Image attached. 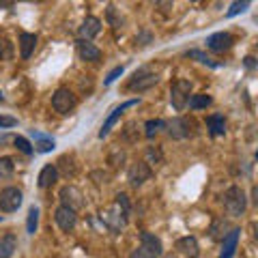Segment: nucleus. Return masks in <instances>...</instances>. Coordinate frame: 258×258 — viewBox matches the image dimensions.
Instances as JSON below:
<instances>
[{
    "label": "nucleus",
    "instance_id": "34",
    "mask_svg": "<svg viewBox=\"0 0 258 258\" xmlns=\"http://www.w3.org/2000/svg\"><path fill=\"white\" fill-rule=\"evenodd\" d=\"M245 67H247V69H254V67H256V62H254L252 56H247V58H245Z\"/></svg>",
    "mask_w": 258,
    "mask_h": 258
},
{
    "label": "nucleus",
    "instance_id": "7",
    "mask_svg": "<svg viewBox=\"0 0 258 258\" xmlns=\"http://www.w3.org/2000/svg\"><path fill=\"white\" fill-rule=\"evenodd\" d=\"M232 43H235V37L230 35V32H213V35H209L207 37V47L211 52H226V50H230Z\"/></svg>",
    "mask_w": 258,
    "mask_h": 258
},
{
    "label": "nucleus",
    "instance_id": "20",
    "mask_svg": "<svg viewBox=\"0 0 258 258\" xmlns=\"http://www.w3.org/2000/svg\"><path fill=\"white\" fill-rule=\"evenodd\" d=\"M32 138L37 140V144H35V151L37 153H50L56 147V140L52 138V136H43V134L35 132V129H32Z\"/></svg>",
    "mask_w": 258,
    "mask_h": 258
},
{
    "label": "nucleus",
    "instance_id": "9",
    "mask_svg": "<svg viewBox=\"0 0 258 258\" xmlns=\"http://www.w3.org/2000/svg\"><path fill=\"white\" fill-rule=\"evenodd\" d=\"M136 103H140V99H129V101H125V103H120L118 108H114L110 112V116L106 118V123L101 125V129H99V138H106V136L110 134V129L114 127L116 123H118V118H120V114L127 110V108H132V106H136Z\"/></svg>",
    "mask_w": 258,
    "mask_h": 258
},
{
    "label": "nucleus",
    "instance_id": "36",
    "mask_svg": "<svg viewBox=\"0 0 258 258\" xmlns=\"http://www.w3.org/2000/svg\"><path fill=\"white\" fill-rule=\"evenodd\" d=\"M0 101H5V95L3 93H0Z\"/></svg>",
    "mask_w": 258,
    "mask_h": 258
},
{
    "label": "nucleus",
    "instance_id": "3",
    "mask_svg": "<svg viewBox=\"0 0 258 258\" xmlns=\"http://www.w3.org/2000/svg\"><path fill=\"white\" fill-rule=\"evenodd\" d=\"M189 95H191V82L187 80H176V82L170 86V103L176 112L185 110L189 101Z\"/></svg>",
    "mask_w": 258,
    "mask_h": 258
},
{
    "label": "nucleus",
    "instance_id": "18",
    "mask_svg": "<svg viewBox=\"0 0 258 258\" xmlns=\"http://www.w3.org/2000/svg\"><path fill=\"white\" fill-rule=\"evenodd\" d=\"M140 245L147 247L155 258H159L161 254H164V245H161V241L155 235H151V232H142L140 235Z\"/></svg>",
    "mask_w": 258,
    "mask_h": 258
},
{
    "label": "nucleus",
    "instance_id": "16",
    "mask_svg": "<svg viewBox=\"0 0 258 258\" xmlns=\"http://www.w3.org/2000/svg\"><path fill=\"white\" fill-rule=\"evenodd\" d=\"M176 249L185 256V258H196L200 254V245H198V241L196 237H181L179 241H176Z\"/></svg>",
    "mask_w": 258,
    "mask_h": 258
},
{
    "label": "nucleus",
    "instance_id": "2",
    "mask_svg": "<svg viewBox=\"0 0 258 258\" xmlns=\"http://www.w3.org/2000/svg\"><path fill=\"white\" fill-rule=\"evenodd\" d=\"M224 207H226V211H228V215H232V217L243 215L245 207H247L245 191L241 189V187H237V185L228 187V189L224 191Z\"/></svg>",
    "mask_w": 258,
    "mask_h": 258
},
{
    "label": "nucleus",
    "instance_id": "22",
    "mask_svg": "<svg viewBox=\"0 0 258 258\" xmlns=\"http://www.w3.org/2000/svg\"><path fill=\"white\" fill-rule=\"evenodd\" d=\"M211 103H213L211 95H207V93H198V95H189L187 106H189V110H205V108L211 106Z\"/></svg>",
    "mask_w": 258,
    "mask_h": 258
},
{
    "label": "nucleus",
    "instance_id": "6",
    "mask_svg": "<svg viewBox=\"0 0 258 258\" xmlns=\"http://www.w3.org/2000/svg\"><path fill=\"white\" fill-rule=\"evenodd\" d=\"M22 191L18 187H5L3 191H0V211L5 213H13L18 211V209L22 207Z\"/></svg>",
    "mask_w": 258,
    "mask_h": 258
},
{
    "label": "nucleus",
    "instance_id": "17",
    "mask_svg": "<svg viewBox=\"0 0 258 258\" xmlns=\"http://www.w3.org/2000/svg\"><path fill=\"white\" fill-rule=\"evenodd\" d=\"M56 181H58V168L52 166V164L43 166V168H41V172H39V179H37L39 187H41V189L52 187V185H54Z\"/></svg>",
    "mask_w": 258,
    "mask_h": 258
},
{
    "label": "nucleus",
    "instance_id": "27",
    "mask_svg": "<svg viewBox=\"0 0 258 258\" xmlns=\"http://www.w3.org/2000/svg\"><path fill=\"white\" fill-rule=\"evenodd\" d=\"M164 120L161 118H157V120H147V123H144V129H147V132H144V136H147V138H155V134L159 132V129H164Z\"/></svg>",
    "mask_w": 258,
    "mask_h": 258
},
{
    "label": "nucleus",
    "instance_id": "4",
    "mask_svg": "<svg viewBox=\"0 0 258 258\" xmlns=\"http://www.w3.org/2000/svg\"><path fill=\"white\" fill-rule=\"evenodd\" d=\"M157 76L153 74V71L149 69V67H142V69H138L136 74L132 76V80H129V91H149L151 86H155L157 84Z\"/></svg>",
    "mask_w": 258,
    "mask_h": 258
},
{
    "label": "nucleus",
    "instance_id": "21",
    "mask_svg": "<svg viewBox=\"0 0 258 258\" xmlns=\"http://www.w3.org/2000/svg\"><path fill=\"white\" fill-rule=\"evenodd\" d=\"M207 127H209V134L213 136H222L226 134V118L222 114H211V116H207Z\"/></svg>",
    "mask_w": 258,
    "mask_h": 258
},
{
    "label": "nucleus",
    "instance_id": "13",
    "mask_svg": "<svg viewBox=\"0 0 258 258\" xmlns=\"http://www.w3.org/2000/svg\"><path fill=\"white\" fill-rule=\"evenodd\" d=\"M239 237H241V228H232L228 235H224L222 241V252L217 258H232L237 252V245H239Z\"/></svg>",
    "mask_w": 258,
    "mask_h": 258
},
{
    "label": "nucleus",
    "instance_id": "19",
    "mask_svg": "<svg viewBox=\"0 0 258 258\" xmlns=\"http://www.w3.org/2000/svg\"><path fill=\"white\" fill-rule=\"evenodd\" d=\"M37 47V35H32V32H22L20 35V56L24 60L30 58V54L35 52Z\"/></svg>",
    "mask_w": 258,
    "mask_h": 258
},
{
    "label": "nucleus",
    "instance_id": "15",
    "mask_svg": "<svg viewBox=\"0 0 258 258\" xmlns=\"http://www.w3.org/2000/svg\"><path fill=\"white\" fill-rule=\"evenodd\" d=\"M78 56L86 62H97L101 58V50L97 45H93L91 41H82V39H78Z\"/></svg>",
    "mask_w": 258,
    "mask_h": 258
},
{
    "label": "nucleus",
    "instance_id": "1",
    "mask_svg": "<svg viewBox=\"0 0 258 258\" xmlns=\"http://www.w3.org/2000/svg\"><path fill=\"white\" fill-rule=\"evenodd\" d=\"M127 215H129V200H127L125 194H118L116 203L101 213V220L106 222L112 230H118V228H123L125 226Z\"/></svg>",
    "mask_w": 258,
    "mask_h": 258
},
{
    "label": "nucleus",
    "instance_id": "28",
    "mask_svg": "<svg viewBox=\"0 0 258 258\" xmlns=\"http://www.w3.org/2000/svg\"><path fill=\"white\" fill-rule=\"evenodd\" d=\"M13 144H15V149L22 151L24 155H28V157L32 155V153H35V149L30 147V142H28L26 138H22V136H15V138H13Z\"/></svg>",
    "mask_w": 258,
    "mask_h": 258
},
{
    "label": "nucleus",
    "instance_id": "37",
    "mask_svg": "<svg viewBox=\"0 0 258 258\" xmlns=\"http://www.w3.org/2000/svg\"><path fill=\"white\" fill-rule=\"evenodd\" d=\"M0 222H3V215H0Z\"/></svg>",
    "mask_w": 258,
    "mask_h": 258
},
{
    "label": "nucleus",
    "instance_id": "23",
    "mask_svg": "<svg viewBox=\"0 0 258 258\" xmlns=\"http://www.w3.org/2000/svg\"><path fill=\"white\" fill-rule=\"evenodd\" d=\"M15 247H18V239H15L13 235H7L0 239V258H11Z\"/></svg>",
    "mask_w": 258,
    "mask_h": 258
},
{
    "label": "nucleus",
    "instance_id": "5",
    "mask_svg": "<svg viewBox=\"0 0 258 258\" xmlns=\"http://www.w3.org/2000/svg\"><path fill=\"white\" fill-rule=\"evenodd\" d=\"M76 103H78V99L69 88H58L52 97V108L58 112V114H69V112L76 108Z\"/></svg>",
    "mask_w": 258,
    "mask_h": 258
},
{
    "label": "nucleus",
    "instance_id": "14",
    "mask_svg": "<svg viewBox=\"0 0 258 258\" xmlns=\"http://www.w3.org/2000/svg\"><path fill=\"white\" fill-rule=\"evenodd\" d=\"M99 30H101V20L95 18V15H88V18L82 22V26H80L78 35L82 41H91L93 37L99 35Z\"/></svg>",
    "mask_w": 258,
    "mask_h": 258
},
{
    "label": "nucleus",
    "instance_id": "30",
    "mask_svg": "<svg viewBox=\"0 0 258 258\" xmlns=\"http://www.w3.org/2000/svg\"><path fill=\"white\" fill-rule=\"evenodd\" d=\"M123 71H125V67H123V64H120V67H114V69H112L110 74H108V78L103 80V84H106V86H110L112 82H114V80H118L120 76H123Z\"/></svg>",
    "mask_w": 258,
    "mask_h": 258
},
{
    "label": "nucleus",
    "instance_id": "31",
    "mask_svg": "<svg viewBox=\"0 0 258 258\" xmlns=\"http://www.w3.org/2000/svg\"><path fill=\"white\" fill-rule=\"evenodd\" d=\"M129 258H155V256H153L147 247H142V245H140V247H136V249H134Z\"/></svg>",
    "mask_w": 258,
    "mask_h": 258
},
{
    "label": "nucleus",
    "instance_id": "25",
    "mask_svg": "<svg viewBox=\"0 0 258 258\" xmlns=\"http://www.w3.org/2000/svg\"><path fill=\"white\" fill-rule=\"evenodd\" d=\"M39 226V207H30L28 209V220H26V232L28 235H35Z\"/></svg>",
    "mask_w": 258,
    "mask_h": 258
},
{
    "label": "nucleus",
    "instance_id": "11",
    "mask_svg": "<svg viewBox=\"0 0 258 258\" xmlns=\"http://www.w3.org/2000/svg\"><path fill=\"white\" fill-rule=\"evenodd\" d=\"M127 179H129V183H132L134 187H140L144 181L151 179L149 164H147V161H138V164H134L132 168H129V172H127Z\"/></svg>",
    "mask_w": 258,
    "mask_h": 258
},
{
    "label": "nucleus",
    "instance_id": "33",
    "mask_svg": "<svg viewBox=\"0 0 258 258\" xmlns=\"http://www.w3.org/2000/svg\"><path fill=\"white\" fill-rule=\"evenodd\" d=\"M147 157L151 159V164H159V161H161V153H159V149L155 151V149L151 147V149L147 151Z\"/></svg>",
    "mask_w": 258,
    "mask_h": 258
},
{
    "label": "nucleus",
    "instance_id": "10",
    "mask_svg": "<svg viewBox=\"0 0 258 258\" xmlns=\"http://www.w3.org/2000/svg\"><path fill=\"white\" fill-rule=\"evenodd\" d=\"M164 127L168 129V134L172 136L174 140H183V138H187V136L191 134L189 132V127H191V123L187 118H181V116H176V118H172V120H164Z\"/></svg>",
    "mask_w": 258,
    "mask_h": 258
},
{
    "label": "nucleus",
    "instance_id": "29",
    "mask_svg": "<svg viewBox=\"0 0 258 258\" xmlns=\"http://www.w3.org/2000/svg\"><path fill=\"white\" fill-rule=\"evenodd\" d=\"M247 7H249L247 0H245V3H232V5H230V9H228V13H226V18H235L237 13H243Z\"/></svg>",
    "mask_w": 258,
    "mask_h": 258
},
{
    "label": "nucleus",
    "instance_id": "24",
    "mask_svg": "<svg viewBox=\"0 0 258 258\" xmlns=\"http://www.w3.org/2000/svg\"><path fill=\"white\" fill-rule=\"evenodd\" d=\"M15 172V164L11 157H0V181H7L11 179Z\"/></svg>",
    "mask_w": 258,
    "mask_h": 258
},
{
    "label": "nucleus",
    "instance_id": "26",
    "mask_svg": "<svg viewBox=\"0 0 258 258\" xmlns=\"http://www.w3.org/2000/svg\"><path fill=\"white\" fill-rule=\"evenodd\" d=\"M185 56L187 58H196L198 62H203V64H209V67H220L215 60H211L209 56L205 54V52H200V50H189V52H185Z\"/></svg>",
    "mask_w": 258,
    "mask_h": 258
},
{
    "label": "nucleus",
    "instance_id": "35",
    "mask_svg": "<svg viewBox=\"0 0 258 258\" xmlns=\"http://www.w3.org/2000/svg\"><path fill=\"white\" fill-rule=\"evenodd\" d=\"M0 58H3V41H0Z\"/></svg>",
    "mask_w": 258,
    "mask_h": 258
},
{
    "label": "nucleus",
    "instance_id": "8",
    "mask_svg": "<svg viewBox=\"0 0 258 258\" xmlns=\"http://www.w3.org/2000/svg\"><path fill=\"white\" fill-rule=\"evenodd\" d=\"M54 220H56V224H58V228H60L62 232H69V230L76 228V224H78V213L74 211V209L60 205L58 209H56V213H54Z\"/></svg>",
    "mask_w": 258,
    "mask_h": 258
},
{
    "label": "nucleus",
    "instance_id": "32",
    "mask_svg": "<svg viewBox=\"0 0 258 258\" xmlns=\"http://www.w3.org/2000/svg\"><path fill=\"white\" fill-rule=\"evenodd\" d=\"M18 125V118L13 116H0V129H9V127H15Z\"/></svg>",
    "mask_w": 258,
    "mask_h": 258
},
{
    "label": "nucleus",
    "instance_id": "12",
    "mask_svg": "<svg viewBox=\"0 0 258 258\" xmlns=\"http://www.w3.org/2000/svg\"><path fill=\"white\" fill-rule=\"evenodd\" d=\"M60 200H62V207H69L78 211L80 207H84V200H82V191L74 185H67V187L60 189Z\"/></svg>",
    "mask_w": 258,
    "mask_h": 258
}]
</instances>
